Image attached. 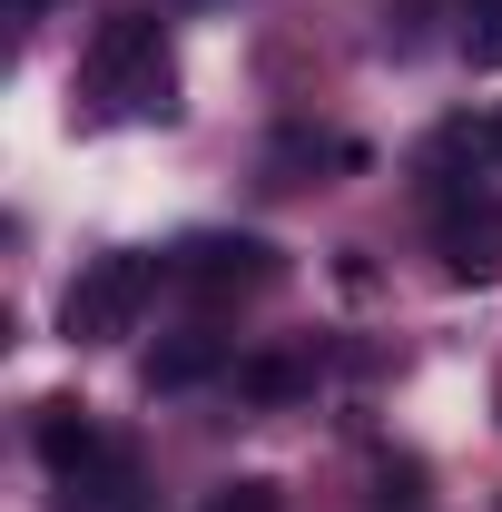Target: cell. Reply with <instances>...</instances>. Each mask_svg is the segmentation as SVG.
Here are the masks:
<instances>
[{
  "label": "cell",
  "instance_id": "obj_1",
  "mask_svg": "<svg viewBox=\"0 0 502 512\" xmlns=\"http://www.w3.org/2000/svg\"><path fill=\"white\" fill-rule=\"evenodd\" d=\"M168 89H178V69H168L158 20H109L99 50H89V99H99V119H168V109H178Z\"/></svg>",
  "mask_w": 502,
  "mask_h": 512
},
{
  "label": "cell",
  "instance_id": "obj_2",
  "mask_svg": "<svg viewBox=\"0 0 502 512\" xmlns=\"http://www.w3.org/2000/svg\"><path fill=\"white\" fill-rule=\"evenodd\" d=\"M148 286H158L148 256H99V266L60 296V335H69V345H109V335H128L138 306H148Z\"/></svg>",
  "mask_w": 502,
  "mask_h": 512
},
{
  "label": "cell",
  "instance_id": "obj_3",
  "mask_svg": "<svg viewBox=\"0 0 502 512\" xmlns=\"http://www.w3.org/2000/svg\"><path fill=\"white\" fill-rule=\"evenodd\" d=\"M168 276L178 286H207V296H256L276 276V247L266 237H188V247L168 256Z\"/></svg>",
  "mask_w": 502,
  "mask_h": 512
},
{
  "label": "cell",
  "instance_id": "obj_4",
  "mask_svg": "<svg viewBox=\"0 0 502 512\" xmlns=\"http://www.w3.org/2000/svg\"><path fill=\"white\" fill-rule=\"evenodd\" d=\"M443 266L463 286L502 276V197H443Z\"/></svg>",
  "mask_w": 502,
  "mask_h": 512
},
{
  "label": "cell",
  "instance_id": "obj_5",
  "mask_svg": "<svg viewBox=\"0 0 502 512\" xmlns=\"http://www.w3.org/2000/svg\"><path fill=\"white\" fill-rule=\"evenodd\" d=\"M227 375V335H207V325H188V335H168L158 355H148V394H188V384Z\"/></svg>",
  "mask_w": 502,
  "mask_h": 512
},
{
  "label": "cell",
  "instance_id": "obj_6",
  "mask_svg": "<svg viewBox=\"0 0 502 512\" xmlns=\"http://www.w3.org/2000/svg\"><path fill=\"white\" fill-rule=\"evenodd\" d=\"M99 453H109V434H99L79 404H40V463H50L60 483H69V473H89Z\"/></svg>",
  "mask_w": 502,
  "mask_h": 512
},
{
  "label": "cell",
  "instance_id": "obj_7",
  "mask_svg": "<svg viewBox=\"0 0 502 512\" xmlns=\"http://www.w3.org/2000/svg\"><path fill=\"white\" fill-rule=\"evenodd\" d=\"M69 512H138V463L109 444L89 473H69Z\"/></svg>",
  "mask_w": 502,
  "mask_h": 512
},
{
  "label": "cell",
  "instance_id": "obj_8",
  "mask_svg": "<svg viewBox=\"0 0 502 512\" xmlns=\"http://www.w3.org/2000/svg\"><path fill=\"white\" fill-rule=\"evenodd\" d=\"M463 60L502 69V0H473V10H463Z\"/></svg>",
  "mask_w": 502,
  "mask_h": 512
},
{
  "label": "cell",
  "instance_id": "obj_9",
  "mask_svg": "<svg viewBox=\"0 0 502 512\" xmlns=\"http://www.w3.org/2000/svg\"><path fill=\"white\" fill-rule=\"evenodd\" d=\"M237 384H247L256 404H286V394H306V365H286V355H256Z\"/></svg>",
  "mask_w": 502,
  "mask_h": 512
},
{
  "label": "cell",
  "instance_id": "obj_10",
  "mask_svg": "<svg viewBox=\"0 0 502 512\" xmlns=\"http://www.w3.org/2000/svg\"><path fill=\"white\" fill-rule=\"evenodd\" d=\"M197 512H286V503H276V483H256V473H247V483H217Z\"/></svg>",
  "mask_w": 502,
  "mask_h": 512
},
{
  "label": "cell",
  "instance_id": "obj_11",
  "mask_svg": "<svg viewBox=\"0 0 502 512\" xmlns=\"http://www.w3.org/2000/svg\"><path fill=\"white\" fill-rule=\"evenodd\" d=\"M463 138H473V158H493V168H502V99H493L473 128H463Z\"/></svg>",
  "mask_w": 502,
  "mask_h": 512
},
{
  "label": "cell",
  "instance_id": "obj_12",
  "mask_svg": "<svg viewBox=\"0 0 502 512\" xmlns=\"http://www.w3.org/2000/svg\"><path fill=\"white\" fill-rule=\"evenodd\" d=\"M0 10H10V30H30V20H40L50 0H0Z\"/></svg>",
  "mask_w": 502,
  "mask_h": 512
}]
</instances>
